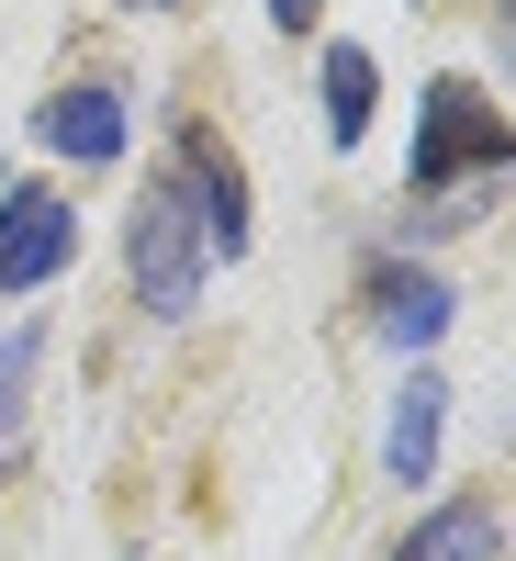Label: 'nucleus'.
<instances>
[{"label": "nucleus", "mask_w": 516, "mask_h": 561, "mask_svg": "<svg viewBox=\"0 0 516 561\" xmlns=\"http://www.w3.org/2000/svg\"><path fill=\"white\" fill-rule=\"evenodd\" d=\"M270 12H280V34H314V12H325V0H270Z\"/></svg>", "instance_id": "obj_10"}, {"label": "nucleus", "mask_w": 516, "mask_h": 561, "mask_svg": "<svg viewBox=\"0 0 516 561\" xmlns=\"http://www.w3.org/2000/svg\"><path fill=\"white\" fill-rule=\"evenodd\" d=\"M135 12H180V0H135Z\"/></svg>", "instance_id": "obj_12"}, {"label": "nucleus", "mask_w": 516, "mask_h": 561, "mask_svg": "<svg viewBox=\"0 0 516 561\" xmlns=\"http://www.w3.org/2000/svg\"><path fill=\"white\" fill-rule=\"evenodd\" d=\"M370 102H382L370 57H359V45H325V135H337V147H359V135H370Z\"/></svg>", "instance_id": "obj_8"}, {"label": "nucleus", "mask_w": 516, "mask_h": 561, "mask_svg": "<svg viewBox=\"0 0 516 561\" xmlns=\"http://www.w3.org/2000/svg\"><path fill=\"white\" fill-rule=\"evenodd\" d=\"M404 561H494V517L483 505H438V517L404 539Z\"/></svg>", "instance_id": "obj_9"}, {"label": "nucleus", "mask_w": 516, "mask_h": 561, "mask_svg": "<svg viewBox=\"0 0 516 561\" xmlns=\"http://www.w3.org/2000/svg\"><path fill=\"white\" fill-rule=\"evenodd\" d=\"M45 147L57 158H79V169H102V158H124V102L102 79H79V90H57L45 102Z\"/></svg>", "instance_id": "obj_4"}, {"label": "nucleus", "mask_w": 516, "mask_h": 561, "mask_svg": "<svg viewBox=\"0 0 516 561\" xmlns=\"http://www.w3.org/2000/svg\"><path fill=\"white\" fill-rule=\"evenodd\" d=\"M180 180H192V192H203V203H192V214H203V248H225V259H237V248H248V180L225 169V158L203 147V135H192V147H180Z\"/></svg>", "instance_id": "obj_6"}, {"label": "nucleus", "mask_w": 516, "mask_h": 561, "mask_svg": "<svg viewBox=\"0 0 516 561\" xmlns=\"http://www.w3.org/2000/svg\"><path fill=\"white\" fill-rule=\"evenodd\" d=\"M494 45H505V68H516V0H505V12H494Z\"/></svg>", "instance_id": "obj_11"}, {"label": "nucleus", "mask_w": 516, "mask_h": 561, "mask_svg": "<svg viewBox=\"0 0 516 561\" xmlns=\"http://www.w3.org/2000/svg\"><path fill=\"white\" fill-rule=\"evenodd\" d=\"M438 415H449V382H438V370H404V393H393V427H382V460H393V483H427V472H438Z\"/></svg>", "instance_id": "obj_5"}, {"label": "nucleus", "mask_w": 516, "mask_h": 561, "mask_svg": "<svg viewBox=\"0 0 516 561\" xmlns=\"http://www.w3.org/2000/svg\"><path fill=\"white\" fill-rule=\"evenodd\" d=\"M370 304H382V337H393V348H427L438 325H449V293H438L427 270H382V293H370Z\"/></svg>", "instance_id": "obj_7"}, {"label": "nucleus", "mask_w": 516, "mask_h": 561, "mask_svg": "<svg viewBox=\"0 0 516 561\" xmlns=\"http://www.w3.org/2000/svg\"><path fill=\"white\" fill-rule=\"evenodd\" d=\"M505 158V124H483V102L460 79H438L427 90V147H415V192H438L449 169H494Z\"/></svg>", "instance_id": "obj_3"}, {"label": "nucleus", "mask_w": 516, "mask_h": 561, "mask_svg": "<svg viewBox=\"0 0 516 561\" xmlns=\"http://www.w3.org/2000/svg\"><path fill=\"white\" fill-rule=\"evenodd\" d=\"M124 270H135V304L147 314H192L203 304V214H192V180H147L124 225Z\"/></svg>", "instance_id": "obj_1"}, {"label": "nucleus", "mask_w": 516, "mask_h": 561, "mask_svg": "<svg viewBox=\"0 0 516 561\" xmlns=\"http://www.w3.org/2000/svg\"><path fill=\"white\" fill-rule=\"evenodd\" d=\"M79 248V214L57 192H12L0 203V293H34V280H57Z\"/></svg>", "instance_id": "obj_2"}]
</instances>
